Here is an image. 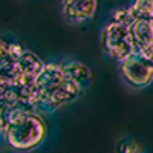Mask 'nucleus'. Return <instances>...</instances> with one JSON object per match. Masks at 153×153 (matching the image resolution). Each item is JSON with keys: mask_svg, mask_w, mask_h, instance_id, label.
<instances>
[{"mask_svg": "<svg viewBox=\"0 0 153 153\" xmlns=\"http://www.w3.org/2000/svg\"><path fill=\"white\" fill-rule=\"evenodd\" d=\"M2 138L9 149L17 152H31L40 146L48 133L42 115L29 107H2Z\"/></svg>", "mask_w": 153, "mask_h": 153, "instance_id": "nucleus-1", "label": "nucleus"}, {"mask_svg": "<svg viewBox=\"0 0 153 153\" xmlns=\"http://www.w3.org/2000/svg\"><path fill=\"white\" fill-rule=\"evenodd\" d=\"M103 51L115 61L123 63L126 58L136 54V43L132 35L130 26L117 23H107L101 31Z\"/></svg>", "mask_w": 153, "mask_h": 153, "instance_id": "nucleus-2", "label": "nucleus"}, {"mask_svg": "<svg viewBox=\"0 0 153 153\" xmlns=\"http://www.w3.org/2000/svg\"><path fill=\"white\" fill-rule=\"evenodd\" d=\"M120 69L124 81L130 87L143 89L153 81V61L143 58L139 54H133L120 63Z\"/></svg>", "mask_w": 153, "mask_h": 153, "instance_id": "nucleus-3", "label": "nucleus"}, {"mask_svg": "<svg viewBox=\"0 0 153 153\" xmlns=\"http://www.w3.org/2000/svg\"><path fill=\"white\" fill-rule=\"evenodd\" d=\"M81 91H83V89L80 86H76L75 83H72L71 80L66 78L57 89H54L52 92H49V94H46V95L42 97L38 110L52 112L57 107L69 103V101H74L76 97L80 95Z\"/></svg>", "mask_w": 153, "mask_h": 153, "instance_id": "nucleus-4", "label": "nucleus"}, {"mask_svg": "<svg viewBox=\"0 0 153 153\" xmlns=\"http://www.w3.org/2000/svg\"><path fill=\"white\" fill-rule=\"evenodd\" d=\"M98 8V0H63L61 11L71 23L91 20Z\"/></svg>", "mask_w": 153, "mask_h": 153, "instance_id": "nucleus-5", "label": "nucleus"}, {"mask_svg": "<svg viewBox=\"0 0 153 153\" xmlns=\"http://www.w3.org/2000/svg\"><path fill=\"white\" fill-rule=\"evenodd\" d=\"M65 80H66V75L63 72L61 63H46L43 71L35 78V84L38 91H40V100L43 95L57 89Z\"/></svg>", "mask_w": 153, "mask_h": 153, "instance_id": "nucleus-6", "label": "nucleus"}, {"mask_svg": "<svg viewBox=\"0 0 153 153\" xmlns=\"http://www.w3.org/2000/svg\"><path fill=\"white\" fill-rule=\"evenodd\" d=\"M63 72H65L66 78L71 80L72 83H75L76 86H80L81 89H84L92 80V72L84 63L78 61V60H68L61 63Z\"/></svg>", "mask_w": 153, "mask_h": 153, "instance_id": "nucleus-7", "label": "nucleus"}, {"mask_svg": "<svg viewBox=\"0 0 153 153\" xmlns=\"http://www.w3.org/2000/svg\"><path fill=\"white\" fill-rule=\"evenodd\" d=\"M46 63L42 61L40 57H37V54L31 52V51H26L17 61V68H19V72L26 76V78H37V75L43 71Z\"/></svg>", "mask_w": 153, "mask_h": 153, "instance_id": "nucleus-8", "label": "nucleus"}, {"mask_svg": "<svg viewBox=\"0 0 153 153\" xmlns=\"http://www.w3.org/2000/svg\"><path fill=\"white\" fill-rule=\"evenodd\" d=\"M136 48L153 45V20H136L130 26Z\"/></svg>", "mask_w": 153, "mask_h": 153, "instance_id": "nucleus-9", "label": "nucleus"}, {"mask_svg": "<svg viewBox=\"0 0 153 153\" xmlns=\"http://www.w3.org/2000/svg\"><path fill=\"white\" fill-rule=\"evenodd\" d=\"M130 11L135 20H153V0H133Z\"/></svg>", "mask_w": 153, "mask_h": 153, "instance_id": "nucleus-10", "label": "nucleus"}, {"mask_svg": "<svg viewBox=\"0 0 153 153\" xmlns=\"http://www.w3.org/2000/svg\"><path fill=\"white\" fill-rule=\"evenodd\" d=\"M135 17L129 8H117L109 14V23H117V25H124V26H132L135 23Z\"/></svg>", "mask_w": 153, "mask_h": 153, "instance_id": "nucleus-11", "label": "nucleus"}, {"mask_svg": "<svg viewBox=\"0 0 153 153\" xmlns=\"http://www.w3.org/2000/svg\"><path fill=\"white\" fill-rule=\"evenodd\" d=\"M28 49H25L23 45H20L19 42H6V40H2L0 43V54L3 55H8L9 58H12L14 61H19V58L26 52Z\"/></svg>", "mask_w": 153, "mask_h": 153, "instance_id": "nucleus-12", "label": "nucleus"}, {"mask_svg": "<svg viewBox=\"0 0 153 153\" xmlns=\"http://www.w3.org/2000/svg\"><path fill=\"white\" fill-rule=\"evenodd\" d=\"M139 146L135 139L132 138H126L123 141L118 143L117 146V153H139Z\"/></svg>", "mask_w": 153, "mask_h": 153, "instance_id": "nucleus-13", "label": "nucleus"}]
</instances>
